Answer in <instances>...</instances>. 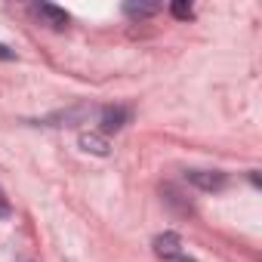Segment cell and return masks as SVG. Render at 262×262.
<instances>
[{
	"instance_id": "5b68a950",
	"label": "cell",
	"mask_w": 262,
	"mask_h": 262,
	"mask_svg": "<svg viewBox=\"0 0 262 262\" xmlns=\"http://www.w3.org/2000/svg\"><path fill=\"white\" fill-rule=\"evenodd\" d=\"M80 148H83V151H93V155H99V158H105V155L111 151L108 139L99 136V133H83V136H80Z\"/></svg>"
},
{
	"instance_id": "ba28073f",
	"label": "cell",
	"mask_w": 262,
	"mask_h": 262,
	"mask_svg": "<svg viewBox=\"0 0 262 262\" xmlns=\"http://www.w3.org/2000/svg\"><path fill=\"white\" fill-rule=\"evenodd\" d=\"M13 213V207H10V198L4 194V188H0V219H7Z\"/></svg>"
},
{
	"instance_id": "6da1fadb",
	"label": "cell",
	"mask_w": 262,
	"mask_h": 262,
	"mask_svg": "<svg viewBox=\"0 0 262 262\" xmlns=\"http://www.w3.org/2000/svg\"><path fill=\"white\" fill-rule=\"evenodd\" d=\"M31 16L40 19V25H47V28H53V31L68 28V13L59 10V7H53V4H34V7H31Z\"/></svg>"
},
{
	"instance_id": "52a82bcc",
	"label": "cell",
	"mask_w": 262,
	"mask_h": 262,
	"mask_svg": "<svg viewBox=\"0 0 262 262\" xmlns=\"http://www.w3.org/2000/svg\"><path fill=\"white\" fill-rule=\"evenodd\" d=\"M170 13H173L176 19H191V16H194V10H191V4H185V0H176V4L170 7Z\"/></svg>"
},
{
	"instance_id": "9c48e42d",
	"label": "cell",
	"mask_w": 262,
	"mask_h": 262,
	"mask_svg": "<svg viewBox=\"0 0 262 262\" xmlns=\"http://www.w3.org/2000/svg\"><path fill=\"white\" fill-rule=\"evenodd\" d=\"M10 59H16V53H13L7 43H0V62H10Z\"/></svg>"
},
{
	"instance_id": "7a4b0ae2",
	"label": "cell",
	"mask_w": 262,
	"mask_h": 262,
	"mask_svg": "<svg viewBox=\"0 0 262 262\" xmlns=\"http://www.w3.org/2000/svg\"><path fill=\"white\" fill-rule=\"evenodd\" d=\"M185 176H188V182L198 185L201 191H222L225 182H228L225 173H219V170H188Z\"/></svg>"
},
{
	"instance_id": "277c9868",
	"label": "cell",
	"mask_w": 262,
	"mask_h": 262,
	"mask_svg": "<svg viewBox=\"0 0 262 262\" xmlns=\"http://www.w3.org/2000/svg\"><path fill=\"white\" fill-rule=\"evenodd\" d=\"M155 253L164 259V262H173V259H179L182 256V244H179V237L176 234H158L155 237Z\"/></svg>"
},
{
	"instance_id": "3957f363",
	"label": "cell",
	"mask_w": 262,
	"mask_h": 262,
	"mask_svg": "<svg viewBox=\"0 0 262 262\" xmlns=\"http://www.w3.org/2000/svg\"><path fill=\"white\" fill-rule=\"evenodd\" d=\"M126 123H129V108H123V105L102 108V129H105V133H114V129H120Z\"/></svg>"
},
{
	"instance_id": "8992f818",
	"label": "cell",
	"mask_w": 262,
	"mask_h": 262,
	"mask_svg": "<svg viewBox=\"0 0 262 262\" xmlns=\"http://www.w3.org/2000/svg\"><path fill=\"white\" fill-rule=\"evenodd\" d=\"M161 10V4H123V13L129 19H148Z\"/></svg>"
}]
</instances>
